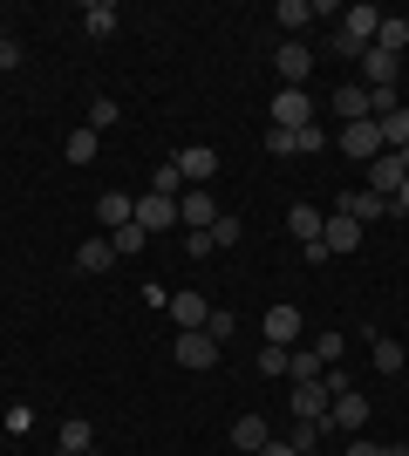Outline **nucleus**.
I'll use <instances>...</instances> for the list:
<instances>
[{
	"instance_id": "nucleus-1",
	"label": "nucleus",
	"mask_w": 409,
	"mask_h": 456,
	"mask_svg": "<svg viewBox=\"0 0 409 456\" xmlns=\"http://www.w3.org/2000/svg\"><path fill=\"white\" fill-rule=\"evenodd\" d=\"M334 143H341V157H355V164H375V157L389 151V143H382V123H341V130H334Z\"/></svg>"
},
{
	"instance_id": "nucleus-2",
	"label": "nucleus",
	"mask_w": 409,
	"mask_h": 456,
	"mask_svg": "<svg viewBox=\"0 0 409 456\" xmlns=\"http://www.w3.org/2000/svg\"><path fill=\"white\" fill-rule=\"evenodd\" d=\"M273 76H280V89H307L314 48H307V41H280V48H273Z\"/></svg>"
},
{
	"instance_id": "nucleus-3",
	"label": "nucleus",
	"mask_w": 409,
	"mask_h": 456,
	"mask_svg": "<svg viewBox=\"0 0 409 456\" xmlns=\"http://www.w3.org/2000/svg\"><path fill=\"white\" fill-rule=\"evenodd\" d=\"M314 123V95L307 89H280L273 95V130H307Z\"/></svg>"
},
{
	"instance_id": "nucleus-4",
	"label": "nucleus",
	"mask_w": 409,
	"mask_h": 456,
	"mask_svg": "<svg viewBox=\"0 0 409 456\" xmlns=\"http://www.w3.org/2000/svg\"><path fill=\"white\" fill-rule=\"evenodd\" d=\"M321 429H341V436H362L369 429V402H362V388H348V395H334V409H328V422Z\"/></svg>"
},
{
	"instance_id": "nucleus-5",
	"label": "nucleus",
	"mask_w": 409,
	"mask_h": 456,
	"mask_svg": "<svg viewBox=\"0 0 409 456\" xmlns=\"http://www.w3.org/2000/svg\"><path fill=\"white\" fill-rule=\"evenodd\" d=\"M287 409H293V422H328L334 395H328V388H321V381H293V395H287Z\"/></svg>"
},
{
	"instance_id": "nucleus-6",
	"label": "nucleus",
	"mask_w": 409,
	"mask_h": 456,
	"mask_svg": "<svg viewBox=\"0 0 409 456\" xmlns=\"http://www.w3.org/2000/svg\"><path fill=\"white\" fill-rule=\"evenodd\" d=\"M321 246H328V259H334V252H362V246H369V225H355L348 211H334L328 225H321Z\"/></svg>"
},
{
	"instance_id": "nucleus-7",
	"label": "nucleus",
	"mask_w": 409,
	"mask_h": 456,
	"mask_svg": "<svg viewBox=\"0 0 409 456\" xmlns=\"http://www.w3.org/2000/svg\"><path fill=\"white\" fill-rule=\"evenodd\" d=\"M171 164L184 171V184H198V191H212V177H218V151L212 143H192V151H177Z\"/></svg>"
},
{
	"instance_id": "nucleus-8",
	"label": "nucleus",
	"mask_w": 409,
	"mask_h": 456,
	"mask_svg": "<svg viewBox=\"0 0 409 456\" xmlns=\"http://www.w3.org/2000/svg\"><path fill=\"white\" fill-rule=\"evenodd\" d=\"M171 362L177 368H218V341L205 334V327H198V334H177V341H171Z\"/></svg>"
},
{
	"instance_id": "nucleus-9",
	"label": "nucleus",
	"mask_w": 409,
	"mask_h": 456,
	"mask_svg": "<svg viewBox=\"0 0 409 456\" xmlns=\"http://www.w3.org/2000/svg\"><path fill=\"white\" fill-rule=\"evenodd\" d=\"M177 225H184V232H212L218 225V205H212V191H184V198H177Z\"/></svg>"
},
{
	"instance_id": "nucleus-10",
	"label": "nucleus",
	"mask_w": 409,
	"mask_h": 456,
	"mask_svg": "<svg viewBox=\"0 0 409 456\" xmlns=\"http://www.w3.org/2000/svg\"><path fill=\"white\" fill-rule=\"evenodd\" d=\"M136 225L151 232V239H157V232H171V225H177V198H157V191H143V198H136Z\"/></svg>"
},
{
	"instance_id": "nucleus-11",
	"label": "nucleus",
	"mask_w": 409,
	"mask_h": 456,
	"mask_svg": "<svg viewBox=\"0 0 409 456\" xmlns=\"http://www.w3.org/2000/svg\"><path fill=\"white\" fill-rule=\"evenodd\" d=\"M259 334H266L273 347H293V341H300V306H287V300H280V306H266Z\"/></svg>"
},
{
	"instance_id": "nucleus-12",
	"label": "nucleus",
	"mask_w": 409,
	"mask_h": 456,
	"mask_svg": "<svg viewBox=\"0 0 409 456\" xmlns=\"http://www.w3.org/2000/svg\"><path fill=\"white\" fill-rule=\"evenodd\" d=\"M117 28H123V7H117V0H89V7H82V35H89V41H110Z\"/></svg>"
},
{
	"instance_id": "nucleus-13",
	"label": "nucleus",
	"mask_w": 409,
	"mask_h": 456,
	"mask_svg": "<svg viewBox=\"0 0 409 456\" xmlns=\"http://www.w3.org/2000/svg\"><path fill=\"white\" fill-rule=\"evenodd\" d=\"M375 28H382V7H369V0H362V7H341V35H348L355 48H369Z\"/></svg>"
},
{
	"instance_id": "nucleus-14",
	"label": "nucleus",
	"mask_w": 409,
	"mask_h": 456,
	"mask_svg": "<svg viewBox=\"0 0 409 456\" xmlns=\"http://www.w3.org/2000/svg\"><path fill=\"white\" fill-rule=\"evenodd\" d=\"M171 321H177V334H198L212 321V300L205 293H171Z\"/></svg>"
},
{
	"instance_id": "nucleus-15",
	"label": "nucleus",
	"mask_w": 409,
	"mask_h": 456,
	"mask_svg": "<svg viewBox=\"0 0 409 456\" xmlns=\"http://www.w3.org/2000/svg\"><path fill=\"white\" fill-rule=\"evenodd\" d=\"M403 157H396V151H382V157H375V164H369V191H375V198H396V191H403Z\"/></svg>"
},
{
	"instance_id": "nucleus-16",
	"label": "nucleus",
	"mask_w": 409,
	"mask_h": 456,
	"mask_svg": "<svg viewBox=\"0 0 409 456\" xmlns=\"http://www.w3.org/2000/svg\"><path fill=\"white\" fill-rule=\"evenodd\" d=\"M362 76H369V89H396V76H403V55H382V48H362Z\"/></svg>"
},
{
	"instance_id": "nucleus-17",
	"label": "nucleus",
	"mask_w": 409,
	"mask_h": 456,
	"mask_svg": "<svg viewBox=\"0 0 409 456\" xmlns=\"http://www.w3.org/2000/svg\"><path fill=\"white\" fill-rule=\"evenodd\" d=\"M96 218H102V232H123L136 218V198H123V191H102L96 198Z\"/></svg>"
},
{
	"instance_id": "nucleus-18",
	"label": "nucleus",
	"mask_w": 409,
	"mask_h": 456,
	"mask_svg": "<svg viewBox=\"0 0 409 456\" xmlns=\"http://www.w3.org/2000/svg\"><path fill=\"white\" fill-rule=\"evenodd\" d=\"M334 116H341V123H369V89H362V82H341V89H334Z\"/></svg>"
},
{
	"instance_id": "nucleus-19",
	"label": "nucleus",
	"mask_w": 409,
	"mask_h": 456,
	"mask_svg": "<svg viewBox=\"0 0 409 456\" xmlns=\"http://www.w3.org/2000/svg\"><path fill=\"white\" fill-rule=\"evenodd\" d=\"M341 211H348L355 225H375V218H389V198H375V191H348Z\"/></svg>"
},
{
	"instance_id": "nucleus-20",
	"label": "nucleus",
	"mask_w": 409,
	"mask_h": 456,
	"mask_svg": "<svg viewBox=\"0 0 409 456\" xmlns=\"http://www.w3.org/2000/svg\"><path fill=\"white\" fill-rule=\"evenodd\" d=\"M321 225H328V218H321L314 205H293V211H287V232L300 239V252H307V246H321Z\"/></svg>"
},
{
	"instance_id": "nucleus-21",
	"label": "nucleus",
	"mask_w": 409,
	"mask_h": 456,
	"mask_svg": "<svg viewBox=\"0 0 409 456\" xmlns=\"http://www.w3.org/2000/svg\"><path fill=\"white\" fill-rule=\"evenodd\" d=\"M117 266V246H110V239H82L76 246V273H110Z\"/></svg>"
},
{
	"instance_id": "nucleus-22",
	"label": "nucleus",
	"mask_w": 409,
	"mask_h": 456,
	"mask_svg": "<svg viewBox=\"0 0 409 456\" xmlns=\"http://www.w3.org/2000/svg\"><path fill=\"white\" fill-rule=\"evenodd\" d=\"M55 450H69V456H82V450H96V429L82 416H61V429H55Z\"/></svg>"
},
{
	"instance_id": "nucleus-23",
	"label": "nucleus",
	"mask_w": 409,
	"mask_h": 456,
	"mask_svg": "<svg viewBox=\"0 0 409 456\" xmlns=\"http://www.w3.org/2000/svg\"><path fill=\"white\" fill-rule=\"evenodd\" d=\"M369 48H382V55H403V48H409V20L382 14V28H375V41H369Z\"/></svg>"
},
{
	"instance_id": "nucleus-24",
	"label": "nucleus",
	"mask_w": 409,
	"mask_h": 456,
	"mask_svg": "<svg viewBox=\"0 0 409 456\" xmlns=\"http://www.w3.org/2000/svg\"><path fill=\"white\" fill-rule=\"evenodd\" d=\"M233 443H239V450H266V443H273L266 416H239V422H233Z\"/></svg>"
},
{
	"instance_id": "nucleus-25",
	"label": "nucleus",
	"mask_w": 409,
	"mask_h": 456,
	"mask_svg": "<svg viewBox=\"0 0 409 456\" xmlns=\"http://www.w3.org/2000/svg\"><path fill=\"white\" fill-rule=\"evenodd\" d=\"M321 368H328V362H321L314 347H287V375L293 381H321Z\"/></svg>"
},
{
	"instance_id": "nucleus-26",
	"label": "nucleus",
	"mask_w": 409,
	"mask_h": 456,
	"mask_svg": "<svg viewBox=\"0 0 409 456\" xmlns=\"http://www.w3.org/2000/svg\"><path fill=\"white\" fill-rule=\"evenodd\" d=\"M96 143H102L96 130H69V143H61V157H69V164H96Z\"/></svg>"
},
{
	"instance_id": "nucleus-27",
	"label": "nucleus",
	"mask_w": 409,
	"mask_h": 456,
	"mask_svg": "<svg viewBox=\"0 0 409 456\" xmlns=\"http://www.w3.org/2000/svg\"><path fill=\"white\" fill-rule=\"evenodd\" d=\"M382 143H389V151H409V102L382 116Z\"/></svg>"
},
{
	"instance_id": "nucleus-28",
	"label": "nucleus",
	"mask_w": 409,
	"mask_h": 456,
	"mask_svg": "<svg viewBox=\"0 0 409 456\" xmlns=\"http://www.w3.org/2000/svg\"><path fill=\"white\" fill-rule=\"evenodd\" d=\"M369 347H375V375H403V341L382 334V341H369Z\"/></svg>"
},
{
	"instance_id": "nucleus-29",
	"label": "nucleus",
	"mask_w": 409,
	"mask_h": 456,
	"mask_svg": "<svg viewBox=\"0 0 409 456\" xmlns=\"http://www.w3.org/2000/svg\"><path fill=\"white\" fill-rule=\"evenodd\" d=\"M102 239L117 246V259H123V252H143V246H151V232L136 225V218H130V225H123V232H102Z\"/></svg>"
},
{
	"instance_id": "nucleus-30",
	"label": "nucleus",
	"mask_w": 409,
	"mask_h": 456,
	"mask_svg": "<svg viewBox=\"0 0 409 456\" xmlns=\"http://www.w3.org/2000/svg\"><path fill=\"white\" fill-rule=\"evenodd\" d=\"M151 191H157V198H184V191H192V184H184V171H177V164H157Z\"/></svg>"
},
{
	"instance_id": "nucleus-31",
	"label": "nucleus",
	"mask_w": 409,
	"mask_h": 456,
	"mask_svg": "<svg viewBox=\"0 0 409 456\" xmlns=\"http://www.w3.org/2000/svg\"><path fill=\"white\" fill-rule=\"evenodd\" d=\"M273 20L293 35V28H307V20H314V7H307V0H280V7H273Z\"/></svg>"
},
{
	"instance_id": "nucleus-32",
	"label": "nucleus",
	"mask_w": 409,
	"mask_h": 456,
	"mask_svg": "<svg viewBox=\"0 0 409 456\" xmlns=\"http://www.w3.org/2000/svg\"><path fill=\"white\" fill-rule=\"evenodd\" d=\"M239 239H246V232H239V218H225V211H218V225L205 232V246L212 252H225V246H239Z\"/></svg>"
},
{
	"instance_id": "nucleus-33",
	"label": "nucleus",
	"mask_w": 409,
	"mask_h": 456,
	"mask_svg": "<svg viewBox=\"0 0 409 456\" xmlns=\"http://www.w3.org/2000/svg\"><path fill=\"white\" fill-rule=\"evenodd\" d=\"M117 116H123V110H117V95H96V102H89V130L102 136L110 123H117Z\"/></svg>"
},
{
	"instance_id": "nucleus-34",
	"label": "nucleus",
	"mask_w": 409,
	"mask_h": 456,
	"mask_svg": "<svg viewBox=\"0 0 409 456\" xmlns=\"http://www.w3.org/2000/svg\"><path fill=\"white\" fill-rule=\"evenodd\" d=\"M205 334H212V341L225 347V341H233V334H239V314H225V306H212V321H205Z\"/></svg>"
},
{
	"instance_id": "nucleus-35",
	"label": "nucleus",
	"mask_w": 409,
	"mask_h": 456,
	"mask_svg": "<svg viewBox=\"0 0 409 456\" xmlns=\"http://www.w3.org/2000/svg\"><path fill=\"white\" fill-rule=\"evenodd\" d=\"M293 450H300V456H314V450H321V422H293Z\"/></svg>"
},
{
	"instance_id": "nucleus-36",
	"label": "nucleus",
	"mask_w": 409,
	"mask_h": 456,
	"mask_svg": "<svg viewBox=\"0 0 409 456\" xmlns=\"http://www.w3.org/2000/svg\"><path fill=\"white\" fill-rule=\"evenodd\" d=\"M362 89H369V82H362ZM389 110H403V95H396V89H369V116H375V123H382Z\"/></svg>"
},
{
	"instance_id": "nucleus-37",
	"label": "nucleus",
	"mask_w": 409,
	"mask_h": 456,
	"mask_svg": "<svg viewBox=\"0 0 409 456\" xmlns=\"http://www.w3.org/2000/svg\"><path fill=\"white\" fill-rule=\"evenodd\" d=\"M259 375H287V347H259Z\"/></svg>"
},
{
	"instance_id": "nucleus-38",
	"label": "nucleus",
	"mask_w": 409,
	"mask_h": 456,
	"mask_svg": "<svg viewBox=\"0 0 409 456\" xmlns=\"http://www.w3.org/2000/svg\"><path fill=\"white\" fill-rule=\"evenodd\" d=\"M341 347H348V341H341L334 327H328V334H314V354H321V362H341Z\"/></svg>"
},
{
	"instance_id": "nucleus-39",
	"label": "nucleus",
	"mask_w": 409,
	"mask_h": 456,
	"mask_svg": "<svg viewBox=\"0 0 409 456\" xmlns=\"http://www.w3.org/2000/svg\"><path fill=\"white\" fill-rule=\"evenodd\" d=\"M321 143H328V130H314V123H307V130H293V151H300V157H314Z\"/></svg>"
},
{
	"instance_id": "nucleus-40",
	"label": "nucleus",
	"mask_w": 409,
	"mask_h": 456,
	"mask_svg": "<svg viewBox=\"0 0 409 456\" xmlns=\"http://www.w3.org/2000/svg\"><path fill=\"white\" fill-rule=\"evenodd\" d=\"M266 151L273 157H300V151H293V130H266Z\"/></svg>"
},
{
	"instance_id": "nucleus-41",
	"label": "nucleus",
	"mask_w": 409,
	"mask_h": 456,
	"mask_svg": "<svg viewBox=\"0 0 409 456\" xmlns=\"http://www.w3.org/2000/svg\"><path fill=\"white\" fill-rule=\"evenodd\" d=\"M7 429H14V436H20V429H35V409H28V402H14V409H7Z\"/></svg>"
},
{
	"instance_id": "nucleus-42",
	"label": "nucleus",
	"mask_w": 409,
	"mask_h": 456,
	"mask_svg": "<svg viewBox=\"0 0 409 456\" xmlns=\"http://www.w3.org/2000/svg\"><path fill=\"white\" fill-rule=\"evenodd\" d=\"M328 48H334V55H341V61H362V48H355V41L341 35V28H334V35H328Z\"/></svg>"
},
{
	"instance_id": "nucleus-43",
	"label": "nucleus",
	"mask_w": 409,
	"mask_h": 456,
	"mask_svg": "<svg viewBox=\"0 0 409 456\" xmlns=\"http://www.w3.org/2000/svg\"><path fill=\"white\" fill-rule=\"evenodd\" d=\"M341 456H389V450H382V443H369V436H355V443H348Z\"/></svg>"
},
{
	"instance_id": "nucleus-44",
	"label": "nucleus",
	"mask_w": 409,
	"mask_h": 456,
	"mask_svg": "<svg viewBox=\"0 0 409 456\" xmlns=\"http://www.w3.org/2000/svg\"><path fill=\"white\" fill-rule=\"evenodd\" d=\"M0 69H20V41H14V35L0 41Z\"/></svg>"
},
{
	"instance_id": "nucleus-45",
	"label": "nucleus",
	"mask_w": 409,
	"mask_h": 456,
	"mask_svg": "<svg viewBox=\"0 0 409 456\" xmlns=\"http://www.w3.org/2000/svg\"><path fill=\"white\" fill-rule=\"evenodd\" d=\"M389 218H409V177H403V191L389 198Z\"/></svg>"
},
{
	"instance_id": "nucleus-46",
	"label": "nucleus",
	"mask_w": 409,
	"mask_h": 456,
	"mask_svg": "<svg viewBox=\"0 0 409 456\" xmlns=\"http://www.w3.org/2000/svg\"><path fill=\"white\" fill-rule=\"evenodd\" d=\"M259 456H300V450H293L287 436H273V443H266V450H259Z\"/></svg>"
},
{
	"instance_id": "nucleus-47",
	"label": "nucleus",
	"mask_w": 409,
	"mask_h": 456,
	"mask_svg": "<svg viewBox=\"0 0 409 456\" xmlns=\"http://www.w3.org/2000/svg\"><path fill=\"white\" fill-rule=\"evenodd\" d=\"M0 41H7V20H0Z\"/></svg>"
},
{
	"instance_id": "nucleus-48",
	"label": "nucleus",
	"mask_w": 409,
	"mask_h": 456,
	"mask_svg": "<svg viewBox=\"0 0 409 456\" xmlns=\"http://www.w3.org/2000/svg\"><path fill=\"white\" fill-rule=\"evenodd\" d=\"M82 456H102V450H82Z\"/></svg>"
},
{
	"instance_id": "nucleus-49",
	"label": "nucleus",
	"mask_w": 409,
	"mask_h": 456,
	"mask_svg": "<svg viewBox=\"0 0 409 456\" xmlns=\"http://www.w3.org/2000/svg\"><path fill=\"white\" fill-rule=\"evenodd\" d=\"M314 456H321V450H314Z\"/></svg>"
}]
</instances>
